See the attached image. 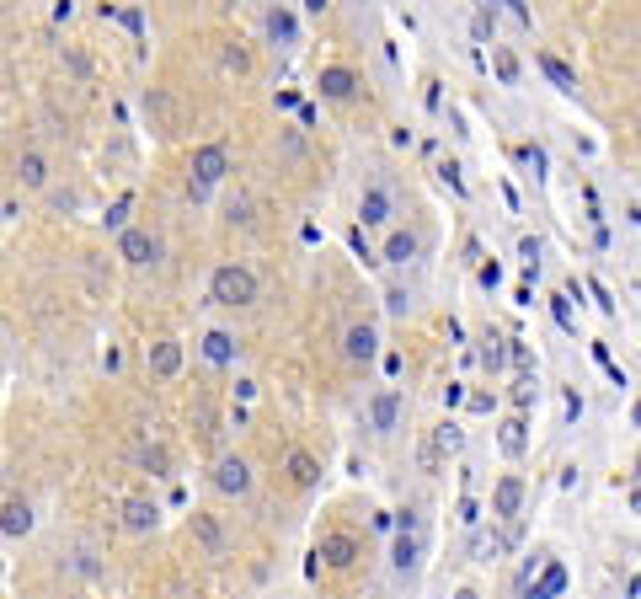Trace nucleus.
<instances>
[{
	"mask_svg": "<svg viewBox=\"0 0 641 599\" xmlns=\"http://www.w3.org/2000/svg\"><path fill=\"white\" fill-rule=\"evenodd\" d=\"M209 300L214 305H230V311H241V305L257 300V273L241 268V263H220L209 273Z\"/></svg>",
	"mask_w": 641,
	"mask_h": 599,
	"instance_id": "f257e3e1",
	"label": "nucleus"
},
{
	"mask_svg": "<svg viewBox=\"0 0 641 599\" xmlns=\"http://www.w3.org/2000/svg\"><path fill=\"white\" fill-rule=\"evenodd\" d=\"M225 172H230V150L225 145H198L193 150V182H187V193L209 198V188H220Z\"/></svg>",
	"mask_w": 641,
	"mask_h": 599,
	"instance_id": "f03ea898",
	"label": "nucleus"
},
{
	"mask_svg": "<svg viewBox=\"0 0 641 599\" xmlns=\"http://www.w3.org/2000/svg\"><path fill=\"white\" fill-rule=\"evenodd\" d=\"M567 594V562H556V557H545L535 567V578L519 583V599H561Z\"/></svg>",
	"mask_w": 641,
	"mask_h": 599,
	"instance_id": "7ed1b4c3",
	"label": "nucleus"
},
{
	"mask_svg": "<svg viewBox=\"0 0 641 599\" xmlns=\"http://www.w3.org/2000/svg\"><path fill=\"white\" fill-rule=\"evenodd\" d=\"M390 214H396V198H390L385 182H369L364 193H358V225L374 230V225H390Z\"/></svg>",
	"mask_w": 641,
	"mask_h": 599,
	"instance_id": "20e7f679",
	"label": "nucleus"
},
{
	"mask_svg": "<svg viewBox=\"0 0 641 599\" xmlns=\"http://www.w3.org/2000/svg\"><path fill=\"white\" fill-rule=\"evenodd\" d=\"M214 487H220L225 498H246L252 493V466H246L241 455H220L214 460Z\"/></svg>",
	"mask_w": 641,
	"mask_h": 599,
	"instance_id": "39448f33",
	"label": "nucleus"
},
{
	"mask_svg": "<svg viewBox=\"0 0 641 599\" xmlns=\"http://www.w3.org/2000/svg\"><path fill=\"white\" fill-rule=\"evenodd\" d=\"M118 257L129 268H145V263H155V257H161V241L150 236V230H118Z\"/></svg>",
	"mask_w": 641,
	"mask_h": 599,
	"instance_id": "423d86ee",
	"label": "nucleus"
},
{
	"mask_svg": "<svg viewBox=\"0 0 641 599\" xmlns=\"http://www.w3.org/2000/svg\"><path fill=\"white\" fill-rule=\"evenodd\" d=\"M524 498H529V487H524V476H503V482H497L492 487V514L497 519H508V525H513V519H519V509H524Z\"/></svg>",
	"mask_w": 641,
	"mask_h": 599,
	"instance_id": "0eeeda50",
	"label": "nucleus"
},
{
	"mask_svg": "<svg viewBox=\"0 0 641 599\" xmlns=\"http://www.w3.org/2000/svg\"><path fill=\"white\" fill-rule=\"evenodd\" d=\"M193 541L203 546V557H225V525L220 519H214L209 509H193Z\"/></svg>",
	"mask_w": 641,
	"mask_h": 599,
	"instance_id": "6e6552de",
	"label": "nucleus"
},
{
	"mask_svg": "<svg viewBox=\"0 0 641 599\" xmlns=\"http://www.w3.org/2000/svg\"><path fill=\"white\" fill-rule=\"evenodd\" d=\"M342 353H348L353 364H369L374 353H380V332H374L369 321H353V327L342 332Z\"/></svg>",
	"mask_w": 641,
	"mask_h": 599,
	"instance_id": "1a4fd4ad",
	"label": "nucleus"
},
{
	"mask_svg": "<svg viewBox=\"0 0 641 599\" xmlns=\"http://www.w3.org/2000/svg\"><path fill=\"white\" fill-rule=\"evenodd\" d=\"M396 423H401V396L396 391H374L369 396V428L374 434H390Z\"/></svg>",
	"mask_w": 641,
	"mask_h": 599,
	"instance_id": "9d476101",
	"label": "nucleus"
},
{
	"mask_svg": "<svg viewBox=\"0 0 641 599\" xmlns=\"http://www.w3.org/2000/svg\"><path fill=\"white\" fill-rule=\"evenodd\" d=\"M262 27H268V38L278 43V49L300 43V17H294L289 6H268V17H262Z\"/></svg>",
	"mask_w": 641,
	"mask_h": 599,
	"instance_id": "9b49d317",
	"label": "nucleus"
},
{
	"mask_svg": "<svg viewBox=\"0 0 641 599\" xmlns=\"http://www.w3.org/2000/svg\"><path fill=\"white\" fill-rule=\"evenodd\" d=\"M155 525H161V509H155L150 498H129V503H123V530H129V535H150Z\"/></svg>",
	"mask_w": 641,
	"mask_h": 599,
	"instance_id": "f8f14e48",
	"label": "nucleus"
},
{
	"mask_svg": "<svg viewBox=\"0 0 641 599\" xmlns=\"http://www.w3.org/2000/svg\"><path fill=\"white\" fill-rule=\"evenodd\" d=\"M177 370H182V343H177V337H161V343L150 348V375L171 380Z\"/></svg>",
	"mask_w": 641,
	"mask_h": 599,
	"instance_id": "ddd939ff",
	"label": "nucleus"
},
{
	"mask_svg": "<svg viewBox=\"0 0 641 599\" xmlns=\"http://www.w3.org/2000/svg\"><path fill=\"white\" fill-rule=\"evenodd\" d=\"M417 252H422V236H417V230H390V241H385V263L406 268Z\"/></svg>",
	"mask_w": 641,
	"mask_h": 599,
	"instance_id": "4468645a",
	"label": "nucleus"
},
{
	"mask_svg": "<svg viewBox=\"0 0 641 599\" xmlns=\"http://www.w3.org/2000/svg\"><path fill=\"white\" fill-rule=\"evenodd\" d=\"M0 530H6V535H27V530H33V503H27V498L0 503Z\"/></svg>",
	"mask_w": 641,
	"mask_h": 599,
	"instance_id": "2eb2a0df",
	"label": "nucleus"
},
{
	"mask_svg": "<svg viewBox=\"0 0 641 599\" xmlns=\"http://www.w3.org/2000/svg\"><path fill=\"white\" fill-rule=\"evenodd\" d=\"M497 444H503V455H513V460L529 450V423L519 418V412H513V418H503V428H497Z\"/></svg>",
	"mask_w": 641,
	"mask_h": 599,
	"instance_id": "dca6fc26",
	"label": "nucleus"
},
{
	"mask_svg": "<svg viewBox=\"0 0 641 599\" xmlns=\"http://www.w3.org/2000/svg\"><path fill=\"white\" fill-rule=\"evenodd\" d=\"M17 182L22 188H49V161H43L38 150H22L17 156Z\"/></svg>",
	"mask_w": 641,
	"mask_h": 599,
	"instance_id": "f3484780",
	"label": "nucleus"
},
{
	"mask_svg": "<svg viewBox=\"0 0 641 599\" xmlns=\"http://www.w3.org/2000/svg\"><path fill=\"white\" fill-rule=\"evenodd\" d=\"M422 562V535H396V546H390V567H396V573H412V567Z\"/></svg>",
	"mask_w": 641,
	"mask_h": 599,
	"instance_id": "a211bd4d",
	"label": "nucleus"
},
{
	"mask_svg": "<svg viewBox=\"0 0 641 599\" xmlns=\"http://www.w3.org/2000/svg\"><path fill=\"white\" fill-rule=\"evenodd\" d=\"M353 86H358V75H353V70H342V65L321 70V97H332V102H348V97H353Z\"/></svg>",
	"mask_w": 641,
	"mask_h": 599,
	"instance_id": "6ab92c4d",
	"label": "nucleus"
},
{
	"mask_svg": "<svg viewBox=\"0 0 641 599\" xmlns=\"http://www.w3.org/2000/svg\"><path fill=\"white\" fill-rule=\"evenodd\" d=\"M540 70H545V81H551L556 91H567V97L577 91V70L567 65V59H556V54H540Z\"/></svg>",
	"mask_w": 641,
	"mask_h": 599,
	"instance_id": "aec40b11",
	"label": "nucleus"
},
{
	"mask_svg": "<svg viewBox=\"0 0 641 599\" xmlns=\"http://www.w3.org/2000/svg\"><path fill=\"white\" fill-rule=\"evenodd\" d=\"M203 359L220 364V370H225V364H236V337H230V332H209V337H203Z\"/></svg>",
	"mask_w": 641,
	"mask_h": 599,
	"instance_id": "412c9836",
	"label": "nucleus"
},
{
	"mask_svg": "<svg viewBox=\"0 0 641 599\" xmlns=\"http://www.w3.org/2000/svg\"><path fill=\"white\" fill-rule=\"evenodd\" d=\"M321 557L332 562V567H353L358 541H353V535H326V541H321Z\"/></svg>",
	"mask_w": 641,
	"mask_h": 599,
	"instance_id": "4be33fe9",
	"label": "nucleus"
},
{
	"mask_svg": "<svg viewBox=\"0 0 641 599\" xmlns=\"http://www.w3.org/2000/svg\"><path fill=\"white\" fill-rule=\"evenodd\" d=\"M289 482H294V487H310V482H316V460H310L305 450L289 455Z\"/></svg>",
	"mask_w": 641,
	"mask_h": 599,
	"instance_id": "5701e85b",
	"label": "nucleus"
},
{
	"mask_svg": "<svg viewBox=\"0 0 641 599\" xmlns=\"http://www.w3.org/2000/svg\"><path fill=\"white\" fill-rule=\"evenodd\" d=\"M476 551H481V557H487V562L508 557V551H513V530H492V535H487V541H481Z\"/></svg>",
	"mask_w": 641,
	"mask_h": 599,
	"instance_id": "b1692460",
	"label": "nucleus"
},
{
	"mask_svg": "<svg viewBox=\"0 0 641 599\" xmlns=\"http://www.w3.org/2000/svg\"><path fill=\"white\" fill-rule=\"evenodd\" d=\"M145 107H150L155 118H161V134H177V118H171V102L161 97V91H150V97H145Z\"/></svg>",
	"mask_w": 641,
	"mask_h": 599,
	"instance_id": "393cba45",
	"label": "nucleus"
},
{
	"mask_svg": "<svg viewBox=\"0 0 641 599\" xmlns=\"http://www.w3.org/2000/svg\"><path fill=\"white\" fill-rule=\"evenodd\" d=\"M257 220V214H252V198H230V204H225V225H252Z\"/></svg>",
	"mask_w": 641,
	"mask_h": 599,
	"instance_id": "a878e982",
	"label": "nucleus"
},
{
	"mask_svg": "<svg viewBox=\"0 0 641 599\" xmlns=\"http://www.w3.org/2000/svg\"><path fill=\"white\" fill-rule=\"evenodd\" d=\"M220 59H225V70H236V75L252 70V54H246L241 43H225V54H220Z\"/></svg>",
	"mask_w": 641,
	"mask_h": 599,
	"instance_id": "bb28decb",
	"label": "nucleus"
},
{
	"mask_svg": "<svg viewBox=\"0 0 641 599\" xmlns=\"http://www.w3.org/2000/svg\"><path fill=\"white\" fill-rule=\"evenodd\" d=\"M139 466H150V476H166V450L161 444H145V450H139Z\"/></svg>",
	"mask_w": 641,
	"mask_h": 599,
	"instance_id": "cd10ccee",
	"label": "nucleus"
},
{
	"mask_svg": "<svg viewBox=\"0 0 641 599\" xmlns=\"http://www.w3.org/2000/svg\"><path fill=\"white\" fill-rule=\"evenodd\" d=\"M492 59H497V75H503V86L519 81V59H513L508 49H492Z\"/></svg>",
	"mask_w": 641,
	"mask_h": 599,
	"instance_id": "c85d7f7f",
	"label": "nucleus"
},
{
	"mask_svg": "<svg viewBox=\"0 0 641 599\" xmlns=\"http://www.w3.org/2000/svg\"><path fill=\"white\" fill-rule=\"evenodd\" d=\"M102 225H107V230H129V198H118V204L102 214Z\"/></svg>",
	"mask_w": 641,
	"mask_h": 599,
	"instance_id": "c756f323",
	"label": "nucleus"
},
{
	"mask_svg": "<svg viewBox=\"0 0 641 599\" xmlns=\"http://www.w3.org/2000/svg\"><path fill=\"white\" fill-rule=\"evenodd\" d=\"M551 311H556V321H561V327H577V321H572V305H567V295H551Z\"/></svg>",
	"mask_w": 641,
	"mask_h": 599,
	"instance_id": "7c9ffc66",
	"label": "nucleus"
},
{
	"mask_svg": "<svg viewBox=\"0 0 641 599\" xmlns=\"http://www.w3.org/2000/svg\"><path fill=\"white\" fill-rule=\"evenodd\" d=\"M439 177H444L455 193H465V182H460V166H455V161H444V166H439Z\"/></svg>",
	"mask_w": 641,
	"mask_h": 599,
	"instance_id": "2f4dec72",
	"label": "nucleus"
},
{
	"mask_svg": "<svg viewBox=\"0 0 641 599\" xmlns=\"http://www.w3.org/2000/svg\"><path fill=\"white\" fill-rule=\"evenodd\" d=\"M385 305H390L396 316H406V305H412V300H406V289H390V295H385Z\"/></svg>",
	"mask_w": 641,
	"mask_h": 599,
	"instance_id": "473e14b6",
	"label": "nucleus"
},
{
	"mask_svg": "<svg viewBox=\"0 0 641 599\" xmlns=\"http://www.w3.org/2000/svg\"><path fill=\"white\" fill-rule=\"evenodd\" d=\"M326 6H332V0H305V11H310V17H321Z\"/></svg>",
	"mask_w": 641,
	"mask_h": 599,
	"instance_id": "72a5a7b5",
	"label": "nucleus"
},
{
	"mask_svg": "<svg viewBox=\"0 0 641 599\" xmlns=\"http://www.w3.org/2000/svg\"><path fill=\"white\" fill-rule=\"evenodd\" d=\"M455 599H481V594H476V589H460V594H455Z\"/></svg>",
	"mask_w": 641,
	"mask_h": 599,
	"instance_id": "f704fd0d",
	"label": "nucleus"
},
{
	"mask_svg": "<svg viewBox=\"0 0 641 599\" xmlns=\"http://www.w3.org/2000/svg\"><path fill=\"white\" fill-rule=\"evenodd\" d=\"M631 418H636V428H641V402H636V412H631Z\"/></svg>",
	"mask_w": 641,
	"mask_h": 599,
	"instance_id": "c9c22d12",
	"label": "nucleus"
},
{
	"mask_svg": "<svg viewBox=\"0 0 641 599\" xmlns=\"http://www.w3.org/2000/svg\"><path fill=\"white\" fill-rule=\"evenodd\" d=\"M369 599H374V594H369Z\"/></svg>",
	"mask_w": 641,
	"mask_h": 599,
	"instance_id": "e433bc0d",
	"label": "nucleus"
}]
</instances>
